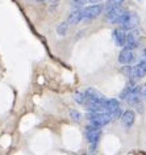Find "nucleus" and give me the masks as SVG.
Segmentation results:
<instances>
[{
	"mask_svg": "<svg viewBox=\"0 0 146 155\" xmlns=\"http://www.w3.org/2000/svg\"><path fill=\"white\" fill-rule=\"evenodd\" d=\"M40 2H45V0H40Z\"/></svg>",
	"mask_w": 146,
	"mask_h": 155,
	"instance_id": "nucleus-21",
	"label": "nucleus"
},
{
	"mask_svg": "<svg viewBox=\"0 0 146 155\" xmlns=\"http://www.w3.org/2000/svg\"><path fill=\"white\" fill-rule=\"evenodd\" d=\"M87 118L91 125L98 126V127L105 126L107 124H109V121L112 120V117H111L107 112H88Z\"/></svg>",
	"mask_w": 146,
	"mask_h": 155,
	"instance_id": "nucleus-1",
	"label": "nucleus"
},
{
	"mask_svg": "<svg viewBox=\"0 0 146 155\" xmlns=\"http://www.w3.org/2000/svg\"><path fill=\"white\" fill-rule=\"evenodd\" d=\"M138 45H140V33H138L137 30L132 29L125 37V48L133 50V49H136Z\"/></svg>",
	"mask_w": 146,
	"mask_h": 155,
	"instance_id": "nucleus-8",
	"label": "nucleus"
},
{
	"mask_svg": "<svg viewBox=\"0 0 146 155\" xmlns=\"http://www.w3.org/2000/svg\"><path fill=\"white\" fill-rule=\"evenodd\" d=\"M82 155H87V154H82Z\"/></svg>",
	"mask_w": 146,
	"mask_h": 155,
	"instance_id": "nucleus-22",
	"label": "nucleus"
},
{
	"mask_svg": "<svg viewBox=\"0 0 146 155\" xmlns=\"http://www.w3.org/2000/svg\"><path fill=\"white\" fill-rule=\"evenodd\" d=\"M121 122L122 125L125 126V129H130L133 126L134 121H136V114H134L133 110H126L124 113H121Z\"/></svg>",
	"mask_w": 146,
	"mask_h": 155,
	"instance_id": "nucleus-10",
	"label": "nucleus"
},
{
	"mask_svg": "<svg viewBox=\"0 0 146 155\" xmlns=\"http://www.w3.org/2000/svg\"><path fill=\"white\" fill-rule=\"evenodd\" d=\"M128 75L132 78V79H141L146 75V61L141 59L136 66L129 68Z\"/></svg>",
	"mask_w": 146,
	"mask_h": 155,
	"instance_id": "nucleus-7",
	"label": "nucleus"
},
{
	"mask_svg": "<svg viewBox=\"0 0 146 155\" xmlns=\"http://www.w3.org/2000/svg\"><path fill=\"white\" fill-rule=\"evenodd\" d=\"M136 61V54L132 49H128V48H124L118 54V62L121 64H130Z\"/></svg>",
	"mask_w": 146,
	"mask_h": 155,
	"instance_id": "nucleus-9",
	"label": "nucleus"
},
{
	"mask_svg": "<svg viewBox=\"0 0 146 155\" xmlns=\"http://www.w3.org/2000/svg\"><path fill=\"white\" fill-rule=\"evenodd\" d=\"M122 3H124V0H108V3H107V11L121 7Z\"/></svg>",
	"mask_w": 146,
	"mask_h": 155,
	"instance_id": "nucleus-14",
	"label": "nucleus"
},
{
	"mask_svg": "<svg viewBox=\"0 0 146 155\" xmlns=\"http://www.w3.org/2000/svg\"><path fill=\"white\" fill-rule=\"evenodd\" d=\"M138 22H140V18H138L137 13L126 11V13L122 16L121 21L118 22V25H120L122 29H125V30H132L138 25Z\"/></svg>",
	"mask_w": 146,
	"mask_h": 155,
	"instance_id": "nucleus-2",
	"label": "nucleus"
},
{
	"mask_svg": "<svg viewBox=\"0 0 146 155\" xmlns=\"http://www.w3.org/2000/svg\"><path fill=\"white\" fill-rule=\"evenodd\" d=\"M125 37H126L125 29H122L121 26L113 30V38H114V42H116L117 46H121V48L125 46Z\"/></svg>",
	"mask_w": 146,
	"mask_h": 155,
	"instance_id": "nucleus-11",
	"label": "nucleus"
},
{
	"mask_svg": "<svg viewBox=\"0 0 146 155\" xmlns=\"http://www.w3.org/2000/svg\"><path fill=\"white\" fill-rule=\"evenodd\" d=\"M70 116H71V118L74 120V121H80V118H82V116H80L79 112L78 110H74V109L70 110Z\"/></svg>",
	"mask_w": 146,
	"mask_h": 155,
	"instance_id": "nucleus-17",
	"label": "nucleus"
},
{
	"mask_svg": "<svg viewBox=\"0 0 146 155\" xmlns=\"http://www.w3.org/2000/svg\"><path fill=\"white\" fill-rule=\"evenodd\" d=\"M74 100L80 105H86L87 104V96L84 92H75L74 94Z\"/></svg>",
	"mask_w": 146,
	"mask_h": 155,
	"instance_id": "nucleus-13",
	"label": "nucleus"
},
{
	"mask_svg": "<svg viewBox=\"0 0 146 155\" xmlns=\"http://www.w3.org/2000/svg\"><path fill=\"white\" fill-rule=\"evenodd\" d=\"M101 0H88V3H100Z\"/></svg>",
	"mask_w": 146,
	"mask_h": 155,
	"instance_id": "nucleus-20",
	"label": "nucleus"
},
{
	"mask_svg": "<svg viewBox=\"0 0 146 155\" xmlns=\"http://www.w3.org/2000/svg\"><path fill=\"white\" fill-rule=\"evenodd\" d=\"M103 12V5L100 4H92L87 8L82 9V17L83 20H94L98 16H100Z\"/></svg>",
	"mask_w": 146,
	"mask_h": 155,
	"instance_id": "nucleus-5",
	"label": "nucleus"
},
{
	"mask_svg": "<svg viewBox=\"0 0 146 155\" xmlns=\"http://www.w3.org/2000/svg\"><path fill=\"white\" fill-rule=\"evenodd\" d=\"M82 20H83V17H82V8H75V9L70 13V16H68L67 24L76 25L79 21H82Z\"/></svg>",
	"mask_w": 146,
	"mask_h": 155,
	"instance_id": "nucleus-12",
	"label": "nucleus"
},
{
	"mask_svg": "<svg viewBox=\"0 0 146 155\" xmlns=\"http://www.w3.org/2000/svg\"><path fill=\"white\" fill-rule=\"evenodd\" d=\"M140 94H141V97L146 99V83L142 87H140Z\"/></svg>",
	"mask_w": 146,
	"mask_h": 155,
	"instance_id": "nucleus-18",
	"label": "nucleus"
},
{
	"mask_svg": "<svg viewBox=\"0 0 146 155\" xmlns=\"http://www.w3.org/2000/svg\"><path fill=\"white\" fill-rule=\"evenodd\" d=\"M105 112L112 118H118L121 116V105L117 99H107L105 100Z\"/></svg>",
	"mask_w": 146,
	"mask_h": 155,
	"instance_id": "nucleus-4",
	"label": "nucleus"
},
{
	"mask_svg": "<svg viewBox=\"0 0 146 155\" xmlns=\"http://www.w3.org/2000/svg\"><path fill=\"white\" fill-rule=\"evenodd\" d=\"M88 0H71V4L74 8H82V7L86 4Z\"/></svg>",
	"mask_w": 146,
	"mask_h": 155,
	"instance_id": "nucleus-16",
	"label": "nucleus"
},
{
	"mask_svg": "<svg viewBox=\"0 0 146 155\" xmlns=\"http://www.w3.org/2000/svg\"><path fill=\"white\" fill-rule=\"evenodd\" d=\"M125 13H126V9L121 8V7L112 8V9H109L108 12H107L105 20H107V22H109V24H118Z\"/></svg>",
	"mask_w": 146,
	"mask_h": 155,
	"instance_id": "nucleus-6",
	"label": "nucleus"
},
{
	"mask_svg": "<svg viewBox=\"0 0 146 155\" xmlns=\"http://www.w3.org/2000/svg\"><path fill=\"white\" fill-rule=\"evenodd\" d=\"M100 137H101V127H98V126H94V125H90V126L86 127V138H87L88 143L91 145L94 151H95V147L98 145Z\"/></svg>",
	"mask_w": 146,
	"mask_h": 155,
	"instance_id": "nucleus-3",
	"label": "nucleus"
},
{
	"mask_svg": "<svg viewBox=\"0 0 146 155\" xmlns=\"http://www.w3.org/2000/svg\"><path fill=\"white\" fill-rule=\"evenodd\" d=\"M141 59H145V61H146V49H144V51H142V57H141Z\"/></svg>",
	"mask_w": 146,
	"mask_h": 155,
	"instance_id": "nucleus-19",
	"label": "nucleus"
},
{
	"mask_svg": "<svg viewBox=\"0 0 146 155\" xmlns=\"http://www.w3.org/2000/svg\"><path fill=\"white\" fill-rule=\"evenodd\" d=\"M66 30H67V22H62V24H59L58 28H57V33L61 34V36H65Z\"/></svg>",
	"mask_w": 146,
	"mask_h": 155,
	"instance_id": "nucleus-15",
	"label": "nucleus"
}]
</instances>
